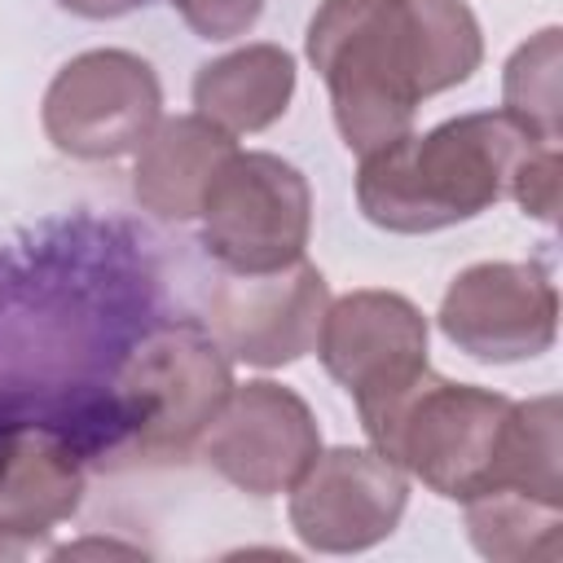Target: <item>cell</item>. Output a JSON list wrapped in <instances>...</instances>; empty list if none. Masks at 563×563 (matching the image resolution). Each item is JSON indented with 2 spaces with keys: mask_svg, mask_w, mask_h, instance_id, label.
Instances as JSON below:
<instances>
[{
  "mask_svg": "<svg viewBox=\"0 0 563 563\" xmlns=\"http://www.w3.org/2000/svg\"><path fill=\"white\" fill-rule=\"evenodd\" d=\"M84 501L79 453L40 427L0 431V559L48 554L44 537Z\"/></svg>",
  "mask_w": 563,
  "mask_h": 563,
  "instance_id": "7c38bea8",
  "label": "cell"
},
{
  "mask_svg": "<svg viewBox=\"0 0 563 563\" xmlns=\"http://www.w3.org/2000/svg\"><path fill=\"white\" fill-rule=\"evenodd\" d=\"M515 400L488 387L422 374L365 435L405 475L449 501H471L497 479Z\"/></svg>",
  "mask_w": 563,
  "mask_h": 563,
  "instance_id": "3957f363",
  "label": "cell"
},
{
  "mask_svg": "<svg viewBox=\"0 0 563 563\" xmlns=\"http://www.w3.org/2000/svg\"><path fill=\"white\" fill-rule=\"evenodd\" d=\"M233 154H238V141L211 119H202L198 110L158 119V128L136 150L132 194L158 220H194L211 180Z\"/></svg>",
  "mask_w": 563,
  "mask_h": 563,
  "instance_id": "4fadbf2b",
  "label": "cell"
},
{
  "mask_svg": "<svg viewBox=\"0 0 563 563\" xmlns=\"http://www.w3.org/2000/svg\"><path fill=\"white\" fill-rule=\"evenodd\" d=\"M559 66H563V53H559V26H545L537 31L528 44H519L506 62V75H501V101L523 132L559 145L563 128H559Z\"/></svg>",
  "mask_w": 563,
  "mask_h": 563,
  "instance_id": "2e32d148",
  "label": "cell"
},
{
  "mask_svg": "<svg viewBox=\"0 0 563 563\" xmlns=\"http://www.w3.org/2000/svg\"><path fill=\"white\" fill-rule=\"evenodd\" d=\"M303 53L325 79L343 145L369 154L413 132L422 97L479 70L484 31L466 0H321Z\"/></svg>",
  "mask_w": 563,
  "mask_h": 563,
  "instance_id": "6da1fadb",
  "label": "cell"
},
{
  "mask_svg": "<svg viewBox=\"0 0 563 563\" xmlns=\"http://www.w3.org/2000/svg\"><path fill=\"white\" fill-rule=\"evenodd\" d=\"M198 220L202 246L224 273H273L303 260L312 194L295 163L268 150H238L211 180Z\"/></svg>",
  "mask_w": 563,
  "mask_h": 563,
  "instance_id": "5b68a950",
  "label": "cell"
},
{
  "mask_svg": "<svg viewBox=\"0 0 563 563\" xmlns=\"http://www.w3.org/2000/svg\"><path fill=\"white\" fill-rule=\"evenodd\" d=\"M202 462L251 497L290 493L321 453V431L308 400L282 383H233L220 413L198 435Z\"/></svg>",
  "mask_w": 563,
  "mask_h": 563,
  "instance_id": "ba28073f",
  "label": "cell"
},
{
  "mask_svg": "<svg viewBox=\"0 0 563 563\" xmlns=\"http://www.w3.org/2000/svg\"><path fill=\"white\" fill-rule=\"evenodd\" d=\"M66 13L75 18H92V22H106V18H123V13H136L141 4L150 0H57Z\"/></svg>",
  "mask_w": 563,
  "mask_h": 563,
  "instance_id": "ac0fdd59",
  "label": "cell"
},
{
  "mask_svg": "<svg viewBox=\"0 0 563 563\" xmlns=\"http://www.w3.org/2000/svg\"><path fill=\"white\" fill-rule=\"evenodd\" d=\"M435 321L457 352L484 365H515L554 347L559 290L541 264L484 260L449 282Z\"/></svg>",
  "mask_w": 563,
  "mask_h": 563,
  "instance_id": "9c48e42d",
  "label": "cell"
},
{
  "mask_svg": "<svg viewBox=\"0 0 563 563\" xmlns=\"http://www.w3.org/2000/svg\"><path fill=\"white\" fill-rule=\"evenodd\" d=\"M295 57L282 44L233 48L194 75V106L229 136L273 128L295 97Z\"/></svg>",
  "mask_w": 563,
  "mask_h": 563,
  "instance_id": "5bb4252c",
  "label": "cell"
},
{
  "mask_svg": "<svg viewBox=\"0 0 563 563\" xmlns=\"http://www.w3.org/2000/svg\"><path fill=\"white\" fill-rule=\"evenodd\" d=\"M330 308V282L317 264L295 260L273 273H229L211 290L207 321L229 361L255 369H282L317 347L321 317Z\"/></svg>",
  "mask_w": 563,
  "mask_h": 563,
  "instance_id": "8fae6325",
  "label": "cell"
},
{
  "mask_svg": "<svg viewBox=\"0 0 563 563\" xmlns=\"http://www.w3.org/2000/svg\"><path fill=\"white\" fill-rule=\"evenodd\" d=\"M40 119L53 150L84 163H106L136 154L158 128L163 88L145 57L128 48H88L53 75Z\"/></svg>",
  "mask_w": 563,
  "mask_h": 563,
  "instance_id": "8992f818",
  "label": "cell"
},
{
  "mask_svg": "<svg viewBox=\"0 0 563 563\" xmlns=\"http://www.w3.org/2000/svg\"><path fill=\"white\" fill-rule=\"evenodd\" d=\"M172 9L189 22L198 40H233L260 22L264 0H172Z\"/></svg>",
  "mask_w": 563,
  "mask_h": 563,
  "instance_id": "e0dca14e",
  "label": "cell"
},
{
  "mask_svg": "<svg viewBox=\"0 0 563 563\" xmlns=\"http://www.w3.org/2000/svg\"><path fill=\"white\" fill-rule=\"evenodd\" d=\"M233 391L229 352L202 325H167L150 334L119 374L114 400L141 453L172 457L198 444L207 422Z\"/></svg>",
  "mask_w": 563,
  "mask_h": 563,
  "instance_id": "277c9868",
  "label": "cell"
},
{
  "mask_svg": "<svg viewBox=\"0 0 563 563\" xmlns=\"http://www.w3.org/2000/svg\"><path fill=\"white\" fill-rule=\"evenodd\" d=\"M409 506V475L369 449H325L290 488V528L317 554H361L387 541Z\"/></svg>",
  "mask_w": 563,
  "mask_h": 563,
  "instance_id": "30bf717a",
  "label": "cell"
},
{
  "mask_svg": "<svg viewBox=\"0 0 563 563\" xmlns=\"http://www.w3.org/2000/svg\"><path fill=\"white\" fill-rule=\"evenodd\" d=\"M559 172V145L523 132L501 110H479L361 154L356 202L361 216L387 233H435L475 220L501 198L554 224Z\"/></svg>",
  "mask_w": 563,
  "mask_h": 563,
  "instance_id": "7a4b0ae2",
  "label": "cell"
},
{
  "mask_svg": "<svg viewBox=\"0 0 563 563\" xmlns=\"http://www.w3.org/2000/svg\"><path fill=\"white\" fill-rule=\"evenodd\" d=\"M466 506L471 545L497 563H559L563 559V501L523 493V488H488Z\"/></svg>",
  "mask_w": 563,
  "mask_h": 563,
  "instance_id": "9a60e30c",
  "label": "cell"
},
{
  "mask_svg": "<svg viewBox=\"0 0 563 563\" xmlns=\"http://www.w3.org/2000/svg\"><path fill=\"white\" fill-rule=\"evenodd\" d=\"M325 374L356 400L361 427L369 431L431 365H427V317L396 290H347L330 299L317 334Z\"/></svg>",
  "mask_w": 563,
  "mask_h": 563,
  "instance_id": "52a82bcc",
  "label": "cell"
}]
</instances>
